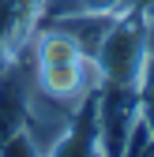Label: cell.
Returning a JSON list of instances; mask_svg holds the SVG:
<instances>
[{
	"instance_id": "obj_1",
	"label": "cell",
	"mask_w": 154,
	"mask_h": 157,
	"mask_svg": "<svg viewBox=\"0 0 154 157\" xmlns=\"http://www.w3.org/2000/svg\"><path fill=\"white\" fill-rule=\"evenodd\" d=\"M147 11H120L113 19V26L105 34V41L94 56L102 82H117V86H139V75L147 64Z\"/></svg>"
},
{
	"instance_id": "obj_2",
	"label": "cell",
	"mask_w": 154,
	"mask_h": 157,
	"mask_svg": "<svg viewBox=\"0 0 154 157\" xmlns=\"http://www.w3.org/2000/svg\"><path fill=\"white\" fill-rule=\"evenodd\" d=\"M143 116L139 109V90L136 86H117V82H102L94 94V120H98V150L105 157H120L124 142L136 120Z\"/></svg>"
},
{
	"instance_id": "obj_3",
	"label": "cell",
	"mask_w": 154,
	"mask_h": 157,
	"mask_svg": "<svg viewBox=\"0 0 154 157\" xmlns=\"http://www.w3.org/2000/svg\"><path fill=\"white\" fill-rule=\"evenodd\" d=\"M98 94V90H94ZM94 94L75 109L71 124L64 127V135L53 142V150L45 157H94L98 153V120H94Z\"/></svg>"
},
{
	"instance_id": "obj_4",
	"label": "cell",
	"mask_w": 154,
	"mask_h": 157,
	"mask_svg": "<svg viewBox=\"0 0 154 157\" xmlns=\"http://www.w3.org/2000/svg\"><path fill=\"white\" fill-rule=\"evenodd\" d=\"M139 109H143V120L150 124L154 131V49L147 52V64H143V75H139Z\"/></svg>"
},
{
	"instance_id": "obj_5",
	"label": "cell",
	"mask_w": 154,
	"mask_h": 157,
	"mask_svg": "<svg viewBox=\"0 0 154 157\" xmlns=\"http://www.w3.org/2000/svg\"><path fill=\"white\" fill-rule=\"evenodd\" d=\"M0 157H45V153L30 142V135H26V131H19V135H11V139L0 146Z\"/></svg>"
},
{
	"instance_id": "obj_6",
	"label": "cell",
	"mask_w": 154,
	"mask_h": 157,
	"mask_svg": "<svg viewBox=\"0 0 154 157\" xmlns=\"http://www.w3.org/2000/svg\"><path fill=\"white\" fill-rule=\"evenodd\" d=\"M124 11H154V0H124Z\"/></svg>"
},
{
	"instance_id": "obj_7",
	"label": "cell",
	"mask_w": 154,
	"mask_h": 157,
	"mask_svg": "<svg viewBox=\"0 0 154 157\" xmlns=\"http://www.w3.org/2000/svg\"><path fill=\"white\" fill-rule=\"evenodd\" d=\"M94 157H105V153H102V150H98V153H94Z\"/></svg>"
}]
</instances>
